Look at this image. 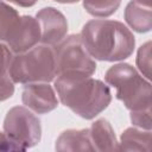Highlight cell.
Masks as SVG:
<instances>
[{
	"label": "cell",
	"instance_id": "1",
	"mask_svg": "<svg viewBox=\"0 0 152 152\" xmlns=\"http://www.w3.org/2000/svg\"><path fill=\"white\" fill-rule=\"evenodd\" d=\"M53 86L62 104L86 120L97 116L112 101L109 87L101 80L84 74H59Z\"/></svg>",
	"mask_w": 152,
	"mask_h": 152
},
{
	"label": "cell",
	"instance_id": "2",
	"mask_svg": "<svg viewBox=\"0 0 152 152\" xmlns=\"http://www.w3.org/2000/svg\"><path fill=\"white\" fill-rule=\"evenodd\" d=\"M80 36L89 55L97 61H124L135 48L132 31L118 20H89L83 25Z\"/></svg>",
	"mask_w": 152,
	"mask_h": 152
},
{
	"label": "cell",
	"instance_id": "3",
	"mask_svg": "<svg viewBox=\"0 0 152 152\" xmlns=\"http://www.w3.org/2000/svg\"><path fill=\"white\" fill-rule=\"evenodd\" d=\"M107 84L115 88V96L131 112L151 108V83L128 63H118L104 74Z\"/></svg>",
	"mask_w": 152,
	"mask_h": 152
},
{
	"label": "cell",
	"instance_id": "4",
	"mask_svg": "<svg viewBox=\"0 0 152 152\" xmlns=\"http://www.w3.org/2000/svg\"><path fill=\"white\" fill-rule=\"evenodd\" d=\"M8 75L14 83L51 82L56 77V62L53 48L36 45L32 49L12 56Z\"/></svg>",
	"mask_w": 152,
	"mask_h": 152
},
{
	"label": "cell",
	"instance_id": "5",
	"mask_svg": "<svg viewBox=\"0 0 152 152\" xmlns=\"http://www.w3.org/2000/svg\"><path fill=\"white\" fill-rule=\"evenodd\" d=\"M56 62V76L64 72H80L93 76L96 62L84 48L80 34L64 37L52 46Z\"/></svg>",
	"mask_w": 152,
	"mask_h": 152
},
{
	"label": "cell",
	"instance_id": "6",
	"mask_svg": "<svg viewBox=\"0 0 152 152\" xmlns=\"http://www.w3.org/2000/svg\"><path fill=\"white\" fill-rule=\"evenodd\" d=\"M4 132L24 150L36 146L42 138L40 120L23 106L12 107L4 120Z\"/></svg>",
	"mask_w": 152,
	"mask_h": 152
},
{
	"label": "cell",
	"instance_id": "7",
	"mask_svg": "<svg viewBox=\"0 0 152 152\" xmlns=\"http://www.w3.org/2000/svg\"><path fill=\"white\" fill-rule=\"evenodd\" d=\"M40 42V26L36 18L20 15L19 20L5 42L14 53H20L32 49Z\"/></svg>",
	"mask_w": 152,
	"mask_h": 152
},
{
	"label": "cell",
	"instance_id": "8",
	"mask_svg": "<svg viewBox=\"0 0 152 152\" xmlns=\"http://www.w3.org/2000/svg\"><path fill=\"white\" fill-rule=\"evenodd\" d=\"M36 19L40 26L42 44L53 46L66 36L68 21L64 14L57 8L44 7L37 12Z\"/></svg>",
	"mask_w": 152,
	"mask_h": 152
},
{
	"label": "cell",
	"instance_id": "9",
	"mask_svg": "<svg viewBox=\"0 0 152 152\" xmlns=\"http://www.w3.org/2000/svg\"><path fill=\"white\" fill-rule=\"evenodd\" d=\"M21 101L25 107L36 114H46L58 106L55 89L46 82L25 84L21 93Z\"/></svg>",
	"mask_w": 152,
	"mask_h": 152
},
{
	"label": "cell",
	"instance_id": "10",
	"mask_svg": "<svg viewBox=\"0 0 152 152\" xmlns=\"http://www.w3.org/2000/svg\"><path fill=\"white\" fill-rule=\"evenodd\" d=\"M89 133L95 151H119V142L108 120L103 118L95 120L89 128Z\"/></svg>",
	"mask_w": 152,
	"mask_h": 152
},
{
	"label": "cell",
	"instance_id": "11",
	"mask_svg": "<svg viewBox=\"0 0 152 152\" xmlns=\"http://www.w3.org/2000/svg\"><path fill=\"white\" fill-rule=\"evenodd\" d=\"M56 151H95L91 144L89 128L66 129L59 134L55 145Z\"/></svg>",
	"mask_w": 152,
	"mask_h": 152
},
{
	"label": "cell",
	"instance_id": "12",
	"mask_svg": "<svg viewBox=\"0 0 152 152\" xmlns=\"http://www.w3.org/2000/svg\"><path fill=\"white\" fill-rule=\"evenodd\" d=\"M124 18L127 25L138 33H146L152 28L151 7L142 6L134 0L127 4L124 12Z\"/></svg>",
	"mask_w": 152,
	"mask_h": 152
},
{
	"label": "cell",
	"instance_id": "13",
	"mask_svg": "<svg viewBox=\"0 0 152 152\" xmlns=\"http://www.w3.org/2000/svg\"><path fill=\"white\" fill-rule=\"evenodd\" d=\"M151 131L138 127L126 128L119 142V151H150Z\"/></svg>",
	"mask_w": 152,
	"mask_h": 152
},
{
	"label": "cell",
	"instance_id": "14",
	"mask_svg": "<svg viewBox=\"0 0 152 152\" xmlns=\"http://www.w3.org/2000/svg\"><path fill=\"white\" fill-rule=\"evenodd\" d=\"M121 5V0H83L87 13L96 18H107L114 14Z\"/></svg>",
	"mask_w": 152,
	"mask_h": 152
},
{
	"label": "cell",
	"instance_id": "15",
	"mask_svg": "<svg viewBox=\"0 0 152 152\" xmlns=\"http://www.w3.org/2000/svg\"><path fill=\"white\" fill-rule=\"evenodd\" d=\"M19 13L15 8L0 0V42H6L19 20Z\"/></svg>",
	"mask_w": 152,
	"mask_h": 152
},
{
	"label": "cell",
	"instance_id": "16",
	"mask_svg": "<svg viewBox=\"0 0 152 152\" xmlns=\"http://www.w3.org/2000/svg\"><path fill=\"white\" fill-rule=\"evenodd\" d=\"M137 66L146 80L151 78V42H146L138 49Z\"/></svg>",
	"mask_w": 152,
	"mask_h": 152
},
{
	"label": "cell",
	"instance_id": "17",
	"mask_svg": "<svg viewBox=\"0 0 152 152\" xmlns=\"http://www.w3.org/2000/svg\"><path fill=\"white\" fill-rule=\"evenodd\" d=\"M131 121H132L133 126H135L138 128L151 131V127H152L151 108L131 112Z\"/></svg>",
	"mask_w": 152,
	"mask_h": 152
},
{
	"label": "cell",
	"instance_id": "18",
	"mask_svg": "<svg viewBox=\"0 0 152 152\" xmlns=\"http://www.w3.org/2000/svg\"><path fill=\"white\" fill-rule=\"evenodd\" d=\"M12 51L11 49L0 42V80L8 77V68L12 59Z\"/></svg>",
	"mask_w": 152,
	"mask_h": 152
},
{
	"label": "cell",
	"instance_id": "19",
	"mask_svg": "<svg viewBox=\"0 0 152 152\" xmlns=\"http://www.w3.org/2000/svg\"><path fill=\"white\" fill-rule=\"evenodd\" d=\"M0 151H25V150L13 139H11L5 132H0Z\"/></svg>",
	"mask_w": 152,
	"mask_h": 152
},
{
	"label": "cell",
	"instance_id": "20",
	"mask_svg": "<svg viewBox=\"0 0 152 152\" xmlns=\"http://www.w3.org/2000/svg\"><path fill=\"white\" fill-rule=\"evenodd\" d=\"M7 1H10L14 5H18L20 7H31V6L36 5L38 0H7Z\"/></svg>",
	"mask_w": 152,
	"mask_h": 152
},
{
	"label": "cell",
	"instance_id": "21",
	"mask_svg": "<svg viewBox=\"0 0 152 152\" xmlns=\"http://www.w3.org/2000/svg\"><path fill=\"white\" fill-rule=\"evenodd\" d=\"M134 1H137L138 4L146 6V7H151V5H152V0H134Z\"/></svg>",
	"mask_w": 152,
	"mask_h": 152
},
{
	"label": "cell",
	"instance_id": "22",
	"mask_svg": "<svg viewBox=\"0 0 152 152\" xmlns=\"http://www.w3.org/2000/svg\"><path fill=\"white\" fill-rule=\"evenodd\" d=\"M52 1H56L58 4H76L80 0H52Z\"/></svg>",
	"mask_w": 152,
	"mask_h": 152
}]
</instances>
